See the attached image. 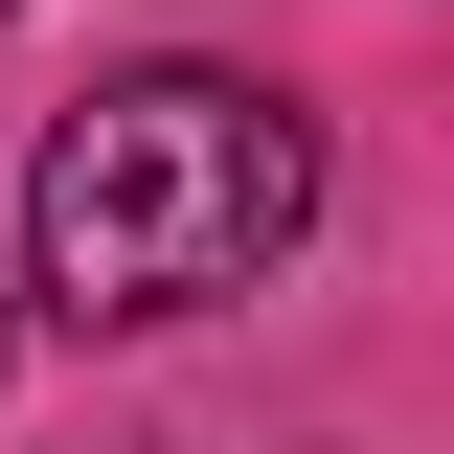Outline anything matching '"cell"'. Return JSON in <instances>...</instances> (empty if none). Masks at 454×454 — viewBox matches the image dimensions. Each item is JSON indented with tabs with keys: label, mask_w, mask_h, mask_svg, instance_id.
Listing matches in <instances>:
<instances>
[{
	"label": "cell",
	"mask_w": 454,
	"mask_h": 454,
	"mask_svg": "<svg viewBox=\"0 0 454 454\" xmlns=\"http://www.w3.org/2000/svg\"><path fill=\"white\" fill-rule=\"evenodd\" d=\"M318 227V137H295L273 91H227V68H137V91H91L46 137V182H23V250H46L68 318H205V295H250Z\"/></svg>",
	"instance_id": "1"
}]
</instances>
